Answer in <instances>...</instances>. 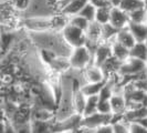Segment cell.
I'll list each match as a JSON object with an SVG mask.
<instances>
[{
    "label": "cell",
    "mask_w": 147,
    "mask_h": 133,
    "mask_svg": "<svg viewBox=\"0 0 147 133\" xmlns=\"http://www.w3.org/2000/svg\"><path fill=\"white\" fill-rule=\"evenodd\" d=\"M1 132H6V122L5 121L0 122V133Z\"/></svg>",
    "instance_id": "836d02e7"
},
{
    "label": "cell",
    "mask_w": 147,
    "mask_h": 133,
    "mask_svg": "<svg viewBox=\"0 0 147 133\" xmlns=\"http://www.w3.org/2000/svg\"><path fill=\"white\" fill-rule=\"evenodd\" d=\"M69 61H70L71 68L76 70H84L88 64H91L92 53L85 44L80 45V47L73 48V51L69 58Z\"/></svg>",
    "instance_id": "7a4b0ae2"
},
{
    "label": "cell",
    "mask_w": 147,
    "mask_h": 133,
    "mask_svg": "<svg viewBox=\"0 0 147 133\" xmlns=\"http://www.w3.org/2000/svg\"><path fill=\"white\" fill-rule=\"evenodd\" d=\"M113 126V132L114 133H126L129 132L128 130V123H126L123 120H118L116 122L112 123Z\"/></svg>",
    "instance_id": "484cf974"
},
{
    "label": "cell",
    "mask_w": 147,
    "mask_h": 133,
    "mask_svg": "<svg viewBox=\"0 0 147 133\" xmlns=\"http://www.w3.org/2000/svg\"><path fill=\"white\" fill-rule=\"evenodd\" d=\"M95 12H96V8L94 7L92 3L88 2L84 7L82 8L81 11H80L78 15L84 17L88 21L92 22V21H94V19H95Z\"/></svg>",
    "instance_id": "cb8c5ba5"
},
{
    "label": "cell",
    "mask_w": 147,
    "mask_h": 133,
    "mask_svg": "<svg viewBox=\"0 0 147 133\" xmlns=\"http://www.w3.org/2000/svg\"><path fill=\"white\" fill-rule=\"evenodd\" d=\"M128 130L132 133H147V129L137 122H129L128 123Z\"/></svg>",
    "instance_id": "f1b7e54d"
},
{
    "label": "cell",
    "mask_w": 147,
    "mask_h": 133,
    "mask_svg": "<svg viewBox=\"0 0 147 133\" xmlns=\"http://www.w3.org/2000/svg\"><path fill=\"white\" fill-rule=\"evenodd\" d=\"M118 29L114 28L112 24L106 23L102 26V42H107L111 39H115Z\"/></svg>",
    "instance_id": "603a6c76"
},
{
    "label": "cell",
    "mask_w": 147,
    "mask_h": 133,
    "mask_svg": "<svg viewBox=\"0 0 147 133\" xmlns=\"http://www.w3.org/2000/svg\"><path fill=\"white\" fill-rule=\"evenodd\" d=\"M88 2V0H70L62 6V8L60 9L59 14L70 18L72 16L78 15L81 11L82 8L84 7Z\"/></svg>",
    "instance_id": "30bf717a"
},
{
    "label": "cell",
    "mask_w": 147,
    "mask_h": 133,
    "mask_svg": "<svg viewBox=\"0 0 147 133\" xmlns=\"http://www.w3.org/2000/svg\"><path fill=\"white\" fill-rule=\"evenodd\" d=\"M53 1V3L55 5V3H58V2H62V1H64V0H52Z\"/></svg>",
    "instance_id": "d590c367"
},
{
    "label": "cell",
    "mask_w": 147,
    "mask_h": 133,
    "mask_svg": "<svg viewBox=\"0 0 147 133\" xmlns=\"http://www.w3.org/2000/svg\"><path fill=\"white\" fill-rule=\"evenodd\" d=\"M111 44V49H112V56L114 58L119 60L121 62L125 61L126 59L129 58V49L126 48L125 45L121 44L118 41L114 40Z\"/></svg>",
    "instance_id": "5bb4252c"
},
{
    "label": "cell",
    "mask_w": 147,
    "mask_h": 133,
    "mask_svg": "<svg viewBox=\"0 0 147 133\" xmlns=\"http://www.w3.org/2000/svg\"><path fill=\"white\" fill-rule=\"evenodd\" d=\"M115 40L118 41L121 44L125 45L126 48H128V49H131L136 42L134 37H133V35L131 33V31L127 29V27L118 30V32L115 36Z\"/></svg>",
    "instance_id": "9a60e30c"
},
{
    "label": "cell",
    "mask_w": 147,
    "mask_h": 133,
    "mask_svg": "<svg viewBox=\"0 0 147 133\" xmlns=\"http://www.w3.org/2000/svg\"><path fill=\"white\" fill-rule=\"evenodd\" d=\"M145 43H146V44H147V39H146V41H145Z\"/></svg>",
    "instance_id": "8d00e7d4"
},
{
    "label": "cell",
    "mask_w": 147,
    "mask_h": 133,
    "mask_svg": "<svg viewBox=\"0 0 147 133\" xmlns=\"http://www.w3.org/2000/svg\"><path fill=\"white\" fill-rule=\"evenodd\" d=\"M84 75L88 82H100L105 80L107 77L104 73L102 66H95V64H88L84 69Z\"/></svg>",
    "instance_id": "8fae6325"
},
{
    "label": "cell",
    "mask_w": 147,
    "mask_h": 133,
    "mask_svg": "<svg viewBox=\"0 0 147 133\" xmlns=\"http://www.w3.org/2000/svg\"><path fill=\"white\" fill-rule=\"evenodd\" d=\"M129 22L128 14L124 11L119 7H112L111 8V18L110 24H112L114 28L121 30L123 28H126Z\"/></svg>",
    "instance_id": "ba28073f"
},
{
    "label": "cell",
    "mask_w": 147,
    "mask_h": 133,
    "mask_svg": "<svg viewBox=\"0 0 147 133\" xmlns=\"http://www.w3.org/2000/svg\"><path fill=\"white\" fill-rule=\"evenodd\" d=\"M30 0H11L10 6L15 8L16 10H26L27 8L29 7Z\"/></svg>",
    "instance_id": "83f0119b"
},
{
    "label": "cell",
    "mask_w": 147,
    "mask_h": 133,
    "mask_svg": "<svg viewBox=\"0 0 147 133\" xmlns=\"http://www.w3.org/2000/svg\"><path fill=\"white\" fill-rule=\"evenodd\" d=\"M144 1V9L147 11V0H143Z\"/></svg>",
    "instance_id": "e575fe53"
},
{
    "label": "cell",
    "mask_w": 147,
    "mask_h": 133,
    "mask_svg": "<svg viewBox=\"0 0 147 133\" xmlns=\"http://www.w3.org/2000/svg\"><path fill=\"white\" fill-rule=\"evenodd\" d=\"M111 8L112 7H104V8H96L95 19L94 21L100 23L101 26L110 23L111 18Z\"/></svg>",
    "instance_id": "d6986e66"
},
{
    "label": "cell",
    "mask_w": 147,
    "mask_h": 133,
    "mask_svg": "<svg viewBox=\"0 0 147 133\" xmlns=\"http://www.w3.org/2000/svg\"><path fill=\"white\" fill-rule=\"evenodd\" d=\"M106 80V79H105ZM105 80L100 82H88L86 84L82 86L81 87V91L84 93L85 96H98L101 89L103 88L104 83H105Z\"/></svg>",
    "instance_id": "ac0fdd59"
},
{
    "label": "cell",
    "mask_w": 147,
    "mask_h": 133,
    "mask_svg": "<svg viewBox=\"0 0 147 133\" xmlns=\"http://www.w3.org/2000/svg\"><path fill=\"white\" fill-rule=\"evenodd\" d=\"M72 108L75 113L83 114V111L85 108V102H86V96L81 91V86L78 79L72 80Z\"/></svg>",
    "instance_id": "52a82bcc"
},
{
    "label": "cell",
    "mask_w": 147,
    "mask_h": 133,
    "mask_svg": "<svg viewBox=\"0 0 147 133\" xmlns=\"http://www.w3.org/2000/svg\"><path fill=\"white\" fill-rule=\"evenodd\" d=\"M83 115L79 113H72L71 115L62 119L54 120L52 124L53 132H62V131H79L81 126V121Z\"/></svg>",
    "instance_id": "5b68a950"
},
{
    "label": "cell",
    "mask_w": 147,
    "mask_h": 133,
    "mask_svg": "<svg viewBox=\"0 0 147 133\" xmlns=\"http://www.w3.org/2000/svg\"><path fill=\"white\" fill-rule=\"evenodd\" d=\"M95 132H97V133H113V126H112V123H107V124L100 126L98 128H96L95 129Z\"/></svg>",
    "instance_id": "f546056e"
},
{
    "label": "cell",
    "mask_w": 147,
    "mask_h": 133,
    "mask_svg": "<svg viewBox=\"0 0 147 133\" xmlns=\"http://www.w3.org/2000/svg\"><path fill=\"white\" fill-rule=\"evenodd\" d=\"M144 7V1L143 0H122L119 8L126 11L127 14L133 10H136L138 8Z\"/></svg>",
    "instance_id": "7402d4cb"
},
{
    "label": "cell",
    "mask_w": 147,
    "mask_h": 133,
    "mask_svg": "<svg viewBox=\"0 0 147 133\" xmlns=\"http://www.w3.org/2000/svg\"><path fill=\"white\" fill-rule=\"evenodd\" d=\"M112 56V49H111V44L106 42H101L96 47L95 51L93 52V64L98 66H102L104 62Z\"/></svg>",
    "instance_id": "9c48e42d"
},
{
    "label": "cell",
    "mask_w": 147,
    "mask_h": 133,
    "mask_svg": "<svg viewBox=\"0 0 147 133\" xmlns=\"http://www.w3.org/2000/svg\"><path fill=\"white\" fill-rule=\"evenodd\" d=\"M69 23L70 24H72L74 27H76V28H80L82 30H86V28L88 27V23L90 21H88L84 17H82L80 15H75V16H72V17H70V19H69Z\"/></svg>",
    "instance_id": "d4e9b609"
},
{
    "label": "cell",
    "mask_w": 147,
    "mask_h": 133,
    "mask_svg": "<svg viewBox=\"0 0 147 133\" xmlns=\"http://www.w3.org/2000/svg\"><path fill=\"white\" fill-rule=\"evenodd\" d=\"M113 119V113H101L98 111H96L94 113L85 115L82 118L81 126L79 129L80 130H95L96 128L103 124H107L112 122Z\"/></svg>",
    "instance_id": "3957f363"
},
{
    "label": "cell",
    "mask_w": 147,
    "mask_h": 133,
    "mask_svg": "<svg viewBox=\"0 0 147 133\" xmlns=\"http://www.w3.org/2000/svg\"><path fill=\"white\" fill-rule=\"evenodd\" d=\"M111 108H112V113L114 114H123L127 110V102L124 93H116L114 92L113 96L110 99Z\"/></svg>",
    "instance_id": "4fadbf2b"
},
{
    "label": "cell",
    "mask_w": 147,
    "mask_h": 133,
    "mask_svg": "<svg viewBox=\"0 0 147 133\" xmlns=\"http://www.w3.org/2000/svg\"><path fill=\"white\" fill-rule=\"evenodd\" d=\"M53 121H43V120H30V132H50L52 131Z\"/></svg>",
    "instance_id": "e0dca14e"
},
{
    "label": "cell",
    "mask_w": 147,
    "mask_h": 133,
    "mask_svg": "<svg viewBox=\"0 0 147 133\" xmlns=\"http://www.w3.org/2000/svg\"><path fill=\"white\" fill-rule=\"evenodd\" d=\"M147 62L140 59H135V58H128L125 61L122 62V64L118 69L117 75L118 77H125V75H133V74H137L140 72L146 71Z\"/></svg>",
    "instance_id": "8992f818"
},
{
    "label": "cell",
    "mask_w": 147,
    "mask_h": 133,
    "mask_svg": "<svg viewBox=\"0 0 147 133\" xmlns=\"http://www.w3.org/2000/svg\"><path fill=\"white\" fill-rule=\"evenodd\" d=\"M146 24H147V19H146Z\"/></svg>",
    "instance_id": "74e56055"
},
{
    "label": "cell",
    "mask_w": 147,
    "mask_h": 133,
    "mask_svg": "<svg viewBox=\"0 0 147 133\" xmlns=\"http://www.w3.org/2000/svg\"><path fill=\"white\" fill-rule=\"evenodd\" d=\"M90 3H92L95 8H104L111 7L109 0H88Z\"/></svg>",
    "instance_id": "4dcf8cb0"
},
{
    "label": "cell",
    "mask_w": 147,
    "mask_h": 133,
    "mask_svg": "<svg viewBox=\"0 0 147 133\" xmlns=\"http://www.w3.org/2000/svg\"><path fill=\"white\" fill-rule=\"evenodd\" d=\"M61 32H62V37L64 39V41L72 48H76V47L85 44L86 38H85L84 30L67 23L65 27L61 30Z\"/></svg>",
    "instance_id": "277c9868"
},
{
    "label": "cell",
    "mask_w": 147,
    "mask_h": 133,
    "mask_svg": "<svg viewBox=\"0 0 147 133\" xmlns=\"http://www.w3.org/2000/svg\"><path fill=\"white\" fill-rule=\"evenodd\" d=\"M127 29L131 31L136 42H145L147 39V24L144 23H136V22H128Z\"/></svg>",
    "instance_id": "7c38bea8"
},
{
    "label": "cell",
    "mask_w": 147,
    "mask_h": 133,
    "mask_svg": "<svg viewBox=\"0 0 147 133\" xmlns=\"http://www.w3.org/2000/svg\"><path fill=\"white\" fill-rule=\"evenodd\" d=\"M69 21L63 15L53 17H37L23 20V27L33 32H48L50 30H62Z\"/></svg>",
    "instance_id": "6da1fadb"
},
{
    "label": "cell",
    "mask_w": 147,
    "mask_h": 133,
    "mask_svg": "<svg viewBox=\"0 0 147 133\" xmlns=\"http://www.w3.org/2000/svg\"><path fill=\"white\" fill-rule=\"evenodd\" d=\"M129 22H136V23H144L147 19V11L143 8H138L136 10H133L128 12Z\"/></svg>",
    "instance_id": "44dd1931"
},
{
    "label": "cell",
    "mask_w": 147,
    "mask_h": 133,
    "mask_svg": "<svg viewBox=\"0 0 147 133\" xmlns=\"http://www.w3.org/2000/svg\"><path fill=\"white\" fill-rule=\"evenodd\" d=\"M97 111L101 113H112L110 100H98L97 102Z\"/></svg>",
    "instance_id": "4316f807"
},
{
    "label": "cell",
    "mask_w": 147,
    "mask_h": 133,
    "mask_svg": "<svg viewBox=\"0 0 147 133\" xmlns=\"http://www.w3.org/2000/svg\"><path fill=\"white\" fill-rule=\"evenodd\" d=\"M129 57L147 62V44L145 42H135L129 49Z\"/></svg>",
    "instance_id": "2e32d148"
},
{
    "label": "cell",
    "mask_w": 147,
    "mask_h": 133,
    "mask_svg": "<svg viewBox=\"0 0 147 133\" xmlns=\"http://www.w3.org/2000/svg\"><path fill=\"white\" fill-rule=\"evenodd\" d=\"M5 120H6V112L2 109V107L0 105V122H2Z\"/></svg>",
    "instance_id": "d6a6232c"
},
{
    "label": "cell",
    "mask_w": 147,
    "mask_h": 133,
    "mask_svg": "<svg viewBox=\"0 0 147 133\" xmlns=\"http://www.w3.org/2000/svg\"><path fill=\"white\" fill-rule=\"evenodd\" d=\"M97 102H98V96H86L85 108L83 111V117L90 115L97 111Z\"/></svg>",
    "instance_id": "ffe728a7"
},
{
    "label": "cell",
    "mask_w": 147,
    "mask_h": 133,
    "mask_svg": "<svg viewBox=\"0 0 147 133\" xmlns=\"http://www.w3.org/2000/svg\"><path fill=\"white\" fill-rule=\"evenodd\" d=\"M122 0H109L111 7H119Z\"/></svg>",
    "instance_id": "1f68e13d"
}]
</instances>
